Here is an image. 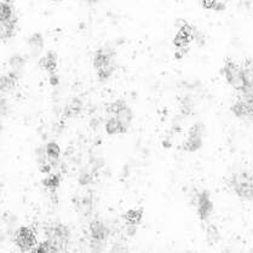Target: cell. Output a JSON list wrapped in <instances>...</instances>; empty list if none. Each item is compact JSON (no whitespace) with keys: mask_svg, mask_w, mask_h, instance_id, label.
Instances as JSON below:
<instances>
[{"mask_svg":"<svg viewBox=\"0 0 253 253\" xmlns=\"http://www.w3.org/2000/svg\"><path fill=\"white\" fill-rule=\"evenodd\" d=\"M244 90H251V91H253V86H252L251 88H244Z\"/></svg>","mask_w":253,"mask_h":253,"instance_id":"4dcf8cb0","label":"cell"},{"mask_svg":"<svg viewBox=\"0 0 253 253\" xmlns=\"http://www.w3.org/2000/svg\"><path fill=\"white\" fill-rule=\"evenodd\" d=\"M9 66H10V71H13L22 75V71L24 66H26V60H24L23 56L16 53V55H12L11 57L9 58Z\"/></svg>","mask_w":253,"mask_h":253,"instance_id":"d4e9b609","label":"cell"},{"mask_svg":"<svg viewBox=\"0 0 253 253\" xmlns=\"http://www.w3.org/2000/svg\"><path fill=\"white\" fill-rule=\"evenodd\" d=\"M230 112L238 119L253 121V91H238V95L230 106Z\"/></svg>","mask_w":253,"mask_h":253,"instance_id":"8992f818","label":"cell"},{"mask_svg":"<svg viewBox=\"0 0 253 253\" xmlns=\"http://www.w3.org/2000/svg\"><path fill=\"white\" fill-rule=\"evenodd\" d=\"M220 73H222L223 78L227 82V84L230 87H233L236 92L244 90L245 80L241 63H238V62L233 60L231 57H227L224 60V63H223Z\"/></svg>","mask_w":253,"mask_h":253,"instance_id":"52a82bcc","label":"cell"},{"mask_svg":"<svg viewBox=\"0 0 253 253\" xmlns=\"http://www.w3.org/2000/svg\"><path fill=\"white\" fill-rule=\"evenodd\" d=\"M13 244L21 252H32L38 245L36 231L31 227L22 225L13 233Z\"/></svg>","mask_w":253,"mask_h":253,"instance_id":"8fae6325","label":"cell"},{"mask_svg":"<svg viewBox=\"0 0 253 253\" xmlns=\"http://www.w3.org/2000/svg\"><path fill=\"white\" fill-rule=\"evenodd\" d=\"M199 4L203 9L210 10V11L222 12L227 9L224 0H199Z\"/></svg>","mask_w":253,"mask_h":253,"instance_id":"603a6c76","label":"cell"},{"mask_svg":"<svg viewBox=\"0 0 253 253\" xmlns=\"http://www.w3.org/2000/svg\"><path fill=\"white\" fill-rule=\"evenodd\" d=\"M96 168L92 169H84L80 171L79 177H78V182L82 185H88L93 182V177H95Z\"/></svg>","mask_w":253,"mask_h":253,"instance_id":"484cf974","label":"cell"},{"mask_svg":"<svg viewBox=\"0 0 253 253\" xmlns=\"http://www.w3.org/2000/svg\"><path fill=\"white\" fill-rule=\"evenodd\" d=\"M228 187L241 200L253 201V172L249 169L234 172L228 178Z\"/></svg>","mask_w":253,"mask_h":253,"instance_id":"3957f363","label":"cell"},{"mask_svg":"<svg viewBox=\"0 0 253 253\" xmlns=\"http://www.w3.org/2000/svg\"><path fill=\"white\" fill-rule=\"evenodd\" d=\"M51 1H53V2H61V1H63V0H51Z\"/></svg>","mask_w":253,"mask_h":253,"instance_id":"f546056e","label":"cell"},{"mask_svg":"<svg viewBox=\"0 0 253 253\" xmlns=\"http://www.w3.org/2000/svg\"><path fill=\"white\" fill-rule=\"evenodd\" d=\"M88 235H90V249L93 252H99L104 249V244L110 235V229L103 220L93 219L88 224Z\"/></svg>","mask_w":253,"mask_h":253,"instance_id":"ba28073f","label":"cell"},{"mask_svg":"<svg viewBox=\"0 0 253 253\" xmlns=\"http://www.w3.org/2000/svg\"><path fill=\"white\" fill-rule=\"evenodd\" d=\"M21 74L18 73L9 71L5 74H2L1 80H0V88H1V92L4 93H10L12 91H15V88L17 87L18 80H20Z\"/></svg>","mask_w":253,"mask_h":253,"instance_id":"4fadbf2b","label":"cell"},{"mask_svg":"<svg viewBox=\"0 0 253 253\" xmlns=\"http://www.w3.org/2000/svg\"><path fill=\"white\" fill-rule=\"evenodd\" d=\"M242 73H244V80H245V87L244 88H251L253 86V58L247 57L242 61L241 63Z\"/></svg>","mask_w":253,"mask_h":253,"instance_id":"ffe728a7","label":"cell"},{"mask_svg":"<svg viewBox=\"0 0 253 253\" xmlns=\"http://www.w3.org/2000/svg\"><path fill=\"white\" fill-rule=\"evenodd\" d=\"M6 110H7L6 98H5V97H2V98H1V114H2V117H5V115H6Z\"/></svg>","mask_w":253,"mask_h":253,"instance_id":"f1b7e54d","label":"cell"},{"mask_svg":"<svg viewBox=\"0 0 253 253\" xmlns=\"http://www.w3.org/2000/svg\"><path fill=\"white\" fill-rule=\"evenodd\" d=\"M32 252L33 253H55V252H57V250H56V247L53 246L52 242H51L50 240H47V239H45L44 241L40 242V244H38Z\"/></svg>","mask_w":253,"mask_h":253,"instance_id":"4316f807","label":"cell"},{"mask_svg":"<svg viewBox=\"0 0 253 253\" xmlns=\"http://www.w3.org/2000/svg\"><path fill=\"white\" fill-rule=\"evenodd\" d=\"M106 112L107 115L115 117L126 128L130 130L131 124L133 121V112L127 102L124 101V99H117V101L110 102L106 106Z\"/></svg>","mask_w":253,"mask_h":253,"instance_id":"30bf717a","label":"cell"},{"mask_svg":"<svg viewBox=\"0 0 253 253\" xmlns=\"http://www.w3.org/2000/svg\"><path fill=\"white\" fill-rule=\"evenodd\" d=\"M7 21H18L13 0H1L0 22H7Z\"/></svg>","mask_w":253,"mask_h":253,"instance_id":"5bb4252c","label":"cell"},{"mask_svg":"<svg viewBox=\"0 0 253 253\" xmlns=\"http://www.w3.org/2000/svg\"><path fill=\"white\" fill-rule=\"evenodd\" d=\"M48 82H50L51 86H57L60 84V78H58L57 73H56V74L48 75Z\"/></svg>","mask_w":253,"mask_h":253,"instance_id":"83f0119b","label":"cell"},{"mask_svg":"<svg viewBox=\"0 0 253 253\" xmlns=\"http://www.w3.org/2000/svg\"><path fill=\"white\" fill-rule=\"evenodd\" d=\"M174 26H176L177 32L174 34L173 40H172V44L176 48L174 57L177 60H182L187 55L192 42H196L199 46L205 44V36L194 24L183 20V18H178L176 23H174Z\"/></svg>","mask_w":253,"mask_h":253,"instance_id":"6da1fadb","label":"cell"},{"mask_svg":"<svg viewBox=\"0 0 253 253\" xmlns=\"http://www.w3.org/2000/svg\"><path fill=\"white\" fill-rule=\"evenodd\" d=\"M206 240L209 242L210 246H213V245L218 244V241L220 240V234L217 225L212 224L210 222L206 223Z\"/></svg>","mask_w":253,"mask_h":253,"instance_id":"cb8c5ba5","label":"cell"},{"mask_svg":"<svg viewBox=\"0 0 253 253\" xmlns=\"http://www.w3.org/2000/svg\"><path fill=\"white\" fill-rule=\"evenodd\" d=\"M83 108H84V104H83V101L78 97H74L66 107H64L63 110V117L69 119V118H75L82 113Z\"/></svg>","mask_w":253,"mask_h":253,"instance_id":"ac0fdd59","label":"cell"},{"mask_svg":"<svg viewBox=\"0 0 253 253\" xmlns=\"http://www.w3.org/2000/svg\"><path fill=\"white\" fill-rule=\"evenodd\" d=\"M27 42H28L29 47H31L32 53L34 56H39L42 53V48L45 46V42H44V37L40 32H36V33L32 34L31 37L27 39Z\"/></svg>","mask_w":253,"mask_h":253,"instance_id":"d6986e66","label":"cell"},{"mask_svg":"<svg viewBox=\"0 0 253 253\" xmlns=\"http://www.w3.org/2000/svg\"><path fill=\"white\" fill-rule=\"evenodd\" d=\"M86 1H97V0H86Z\"/></svg>","mask_w":253,"mask_h":253,"instance_id":"1f68e13d","label":"cell"},{"mask_svg":"<svg viewBox=\"0 0 253 253\" xmlns=\"http://www.w3.org/2000/svg\"><path fill=\"white\" fill-rule=\"evenodd\" d=\"M40 68L44 69L48 75L56 74L58 67V56L55 51L50 50L39 60Z\"/></svg>","mask_w":253,"mask_h":253,"instance_id":"7c38bea8","label":"cell"},{"mask_svg":"<svg viewBox=\"0 0 253 253\" xmlns=\"http://www.w3.org/2000/svg\"><path fill=\"white\" fill-rule=\"evenodd\" d=\"M75 207H77V211L79 212L83 216L87 217L90 216L91 212H92V199L88 198V196H84V198L78 199V201H74Z\"/></svg>","mask_w":253,"mask_h":253,"instance_id":"7402d4cb","label":"cell"},{"mask_svg":"<svg viewBox=\"0 0 253 253\" xmlns=\"http://www.w3.org/2000/svg\"><path fill=\"white\" fill-rule=\"evenodd\" d=\"M190 203H192L193 207L195 209V212L200 222L205 223V224L207 222H210V218L212 217L214 212V203L212 200L210 190H194Z\"/></svg>","mask_w":253,"mask_h":253,"instance_id":"5b68a950","label":"cell"},{"mask_svg":"<svg viewBox=\"0 0 253 253\" xmlns=\"http://www.w3.org/2000/svg\"><path fill=\"white\" fill-rule=\"evenodd\" d=\"M104 128H106V132L109 136H118V134H125L128 131V128H126L123 124L115 117L112 115H107V120L104 123Z\"/></svg>","mask_w":253,"mask_h":253,"instance_id":"9a60e30c","label":"cell"},{"mask_svg":"<svg viewBox=\"0 0 253 253\" xmlns=\"http://www.w3.org/2000/svg\"><path fill=\"white\" fill-rule=\"evenodd\" d=\"M62 181L61 173L56 172V173H48L44 178L42 179V184L45 189L47 190L51 195H56L57 189L60 188Z\"/></svg>","mask_w":253,"mask_h":253,"instance_id":"e0dca14e","label":"cell"},{"mask_svg":"<svg viewBox=\"0 0 253 253\" xmlns=\"http://www.w3.org/2000/svg\"><path fill=\"white\" fill-rule=\"evenodd\" d=\"M206 127L203 123H195L188 130L187 138L182 143V150L185 153H196L204 147V137Z\"/></svg>","mask_w":253,"mask_h":253,"instance_id":"9c48e42d","label":"cell"},{"mask_svg":"<svg viewBox=\"0 0 253 253\" xmlns=\"http://www.w3.org/2000/svg\"><path fill=\"white\" fill-rule=\"evenodd\" d=\"M117 51L110 46H101L96 48L92 57V66L96 72L98 82L106 83L113 77L118 68Z\"/></svg>","mask_w":253,"mask_h":253,"instance_id":"7a4b0ae2","label":"cell"},{"mask_svg":"<svg viewBox=\"0 0 253 253\" xmlns=\"http://www.w3.org/2000/svg\"><path fill=\"white\" fill-rule=\"evenodd\" d=\"M45 150H46V154L48 159H50L51 164H52L53 168L58 165V161H60L61 157V147L57 142L50 141L45 145Z\"/></svg>","mask_w":253,"mask_h":253,"instance_id":"44dd1931","label":"cell"},{"mask_svg":"<svg viewBox=\"0 0 253 253\" xmlns=\"http://www.w3.org/2000/svg\"><path fill=\"white\" fill-rule=\"evenodd\" d=\"M144 217V210L142 207H132V209L127 210L125 213L123 214L124 224L137 225L138 227L142 223Z\"/></svg>","mask_w":253,"mask_h":253,"instance_id":"2e32d148","label":"cell"},{"mask_svg":"<svg viewBox=\"0 0 253 253\" xmlns=\"http://www.w3.org/2000/svg\"><path fill=\"white\" fill-rule=\"evenodd\" d=\"M45 239L50 240L57 252H66L71 245V229L63 223H50L44 229Z\"/></svg>","mask_w":253,"mask_h":253,"instance_id":"277c9868","label":"cell"}]
</instances>
